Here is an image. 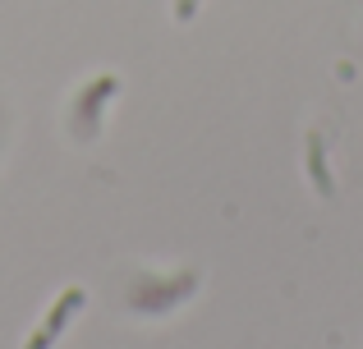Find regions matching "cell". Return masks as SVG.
Here are the masks:
<instances>
[{
	"label": "cell",
	"mask_w": 363,
	"mask_h": 349,
	"mask_svg": "<svg viewBox=\"0 0 363 349\" xmlns=\"http://www.w3.org/2000/svg\"><path fill=\"white\" fill-rule=\"evenodd\" d=\"M308 179L318 184L322 198H336V179L327 171V147H322V134H308Z\"/></svg>",
	"instance_id": "277c9868"
},
{
	"label": "cell",
	"mask_w": 363,
	"mask_h": 349,
	"mask_svg": "<svg viewBox=\"0 0 363 349\" xmlns=\"http://www.w3.org/2000/svg\"><path fill=\"white\" fill-rule=\"evenodd\" d=\"M116 92H120V79H116V74H101V79H92L88 88L79 92V101H74V134H79V138H92V134H97L101 106H106Z\"/></svg>",
	"instance_id": "7a4b0ae2"
},
{
	"label": "cell",
	"mask_w": 363,
	"mask_h": 349,
	"mask_svg": "<svg viewBox=\"0 0 363 349\" xmlns=\"http://www.w3.org/2000/svg\"><path fill=\"white\" fill-rule=\"evenodd\" d=\"M194 285H198L194 271H179L175 280H138L133 294H129V304L138 308V313H170L184 294H194Z\"/></svg>",
	"instance_id": "6da1fadb"
},
{
	"label": "cell",
	"mask_w": 363,
	"mask_h": 349,
	"mask_svg": "<svg viewBox=\"0 0 363 349\" xmlns=\"http://www.w3.org/2000/svg\"><path fill=\"white\" fill-rule=\"evenodd\" d=\"M83 304H88V294H83V285H69V290H65V294H60V299L51 304V313H46V322L37 326L33 336H28V345H23V349H51V345H55V336H60L65 326H69V317L79 313Z\"/></svg>",
	"instance_id": "3957f363"
},
{
	"label": "cell",
	"mask_w": 363,
	"mask_h": 349,
	"mask_svg": "<svg viewBox=\"0 0 363 349\" xmlns=\"http://www.w3.org/2000/svg\"><path fill=\"white\" fill-rule=\"evenodd\" d=\"M198 5H203V0H175V18H179V23H189V18L198 14Z\"/></svg>",
	"instance_id": "5b68a950"
}]
</instances>
